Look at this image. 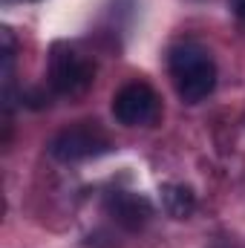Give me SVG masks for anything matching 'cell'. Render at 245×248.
Segmentation results:
<instances>
[{"label": "cell", "mask_w": 245, "mask_h": 248, "mask_svg": "<svg viewBox=\"0 0 245 248\" xmlns=\"http://www.w3.org/2000/svg\"><path fill=\"white\" fill-rule=\"evenodd\" d=\"M168 69L184 104L205 101L216 87V63L196 41H179L168 49Z\"/></svg>", "instance_id": "1"}, {"label": "cell", "mask_w": 245, "mask_h": 248, "mask_svg": "<svg viewBox=\"0 0 245 248\" xmlns=\"http://www.w3.org/2000/svg\"><path fill=\"white\" fill-rule=\"evenodd\" d=\"M95 75L92 61H87L78 49L66 46V44H55L49 52V84L58 95H81L90 90Z\"/></svg>", "instance_id": "2"}, {"label": "cell", "mask_w": 245, "mask_h": 248, "mask_svg": "<svg viewBox=\"0 0 245 248\" xmlns=\"http://www.w3.org/2000/svg\"><path fill=\"white\" fill-rule=\"evenodd\" d=\"M110 150V139L104 130H98L95 124H75L66 127L61 133L52 136L49 141V156L58 162H84V159H95L101 153Z\"/></svg>", "instance_id": "3"}, {"label": "cell", "mask_w": 245, "mask_h": 248, "mask_svg": "<svg viewBox=\"0 0 245 248\" xmlns=\"http://www.w3.org/2000/svg\"><path fill=\"white\" fill-rule=\"evenodd\" d=\"M113 116L124 127H144L153 124L159 116V95L153 93V87H147L144 81H133L124 84L122 90L113 95Z\"/></svg>", "instance_id": "4"}, {"label": "cell", "mask_w": 245, "mask_h": 248, "mask_svg": "<svg viewBox=\"0 0 245 248\" xmlns=\"http://www.w3.org/2000/svg\"><path fill=\"white\" fill-rule=\"evenodd\" d=\"M104 211L110 214V219L124 228V231H141L150 217H153V205L147 196L141 193H133V190H113L107 199H104Z\"/></svg>", "instance_id": "5"}, {"label": "cell", "mask_w": 245, "mask_h": 248, "mask_svg": "<svg viewBox=\"0 0 245 248\" xmlns=\"http://www.w3.org/2000/svg\"><path fill=\"white\" fill-rule=\"evenodd\" d=\"M162 205L173 219H187L196 211V193L190 185L168 182V185H162Z\"/></svg>", "instance_id": "6"}, {"label": "cell", "mask_w": 245, "mask_h": 248, "mask_svg": "<svg viewBox=\"0 0 245 248\" xmlns=\"http://www.w3.org/2000/svg\"><path fill=\"white\" fill-rule=\"evenodd\" d=\"M228 6H231V12L240 17V23L245 26V0H228Z\"/></svg>", "instance_id": "7"}]
</instances>
